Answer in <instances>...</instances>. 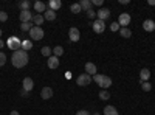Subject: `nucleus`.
Returning a JSON list of instances; mask_svg holds the SVG:
<instances>
[{"mask_svg": "<svg viewBox=\"0 0 155 115\" xmlns=\"http://www.w3.org/2000/svg\"><path fill=\"white\" fill-rule=\"evenodd\" d=\"M11 62L12 66H14L16 69H22L28 64V52H25V50H16L14 53H12L11 56Z\"/></svg>", "mask_w": 155, "mask_h": 115, "instance_id": "1", "label": "nucleus"}, {"mask_svg": "<svg viewBox=\"0 0 155 115\" xmlns=\"http://www.w3.org/2000/svg\"><path fill=\"white\" fill-rule=\"evenodd\" d=\"M93 79H95V83H98V86L101 87V90H107V89L112 86V78L110 76H107V75H95L93 76Z\"/></svg>", "mask_w": 155, "mask_h": 115, "instance_id": "2", "label": "nucleus"}, {"mask_svg": "<svg viewBox=\"0 0 155 115\" xmlns=\"http://www.w3.org/2000/svg\"><path fill=\"white\" fill-rule=\"evenodd\" d=\"M6 47L9 50H14V52H16V50H20L22 48V41L19 39L17 36H11L9 39L6 41Z\"/></svg>", "mask_w": 155, "mask_h": 115, "instance_id": "3", "label": "nucleus"}, {"mask_svg": "<svg viewBox=\"0 0 155 115\" xmlns=\"http://www.w3.org/2000/svg\"><path fill=\"white\" fill-rule=\"evenodd\" d=\"M30 37L33 41H41V39H44V30H42V27H33L31 30H30Z\"/></svg>", "mask_w": 155, "mask_h": 115, "instance_id": "4", "label": "nucleus"}, {"mask_svg": "<svg viewBox=\"0 0 155 115\" xmlns=\"http://www.w3.org/2000/svg\"><path fill=\"white\" fill-rule=\"evenodd\" d=\"M92 76L90 75H87V73H82V75H79L78 76V79H76V83H78V86H81V87H85V86H88L90 83H92Z\"/></svg>", "mask_w": 155, "mask_h": 115, "instance_id": "5", "label": "nucleus"}, {"mask_svg": "<svg viewBox=\"0 0 155 115\" xmlns=\"http://www.w3.org/2000/svg\"><path fill=\"white\" fill-rule=\"evenodd\" d=\"M130 20H132V17H130V14H127V12H121L120 17H118V23H120L121 28H127V25L130 23Z\"/></svg>", "mask_w": 155, "mask_h": 115, "instance_id": "6", "label": "nucleus"}, {"mask_svg": "<svg viewBox=\"0 0 155 115\" xmlns=\"http://www.w3.org/2000/svg\"><path fill=\"white\" fill-rule=\"evenodd\" d=\"M110 9L109 8H101V9H98L96 11V17L99 19V20H102V22H106V19H109L110 17Z\"/></svg>", "mask_w": 155, "mask_h": 115, "instance_id": "7", "label": "nucleus"}, {"mask_svg": "<svg viewBox=\"0 0 155 115\" xmlns=\"http://www.w3.org/2000/svg\"><path fill=\"white\" fill-rule=\"evenodd\" d=\"M92 28H93L95 33L101 34V33H104V30H106V23L102 22V20H99V19H96V20L93 22V25H92Z\"/></svg>", "mask_w": 155, "mask_h": 115, "instance_id": "8", "label": "nucleus"}, {"mask_svg": "<svg viewBox=\"0 0 155 115\" xmlns=\"http://www.w3.org/2000/svg\"><path fill=\"white\" fill-rule=\"evenodd\" d=\"M68 37H70V41H71V42H78V41L81 39V33H79V30L74 28V27H71V28L68 30Z\"/></svg>", "mask_w": 155, "mask_h": 115, "instance_id": "9", "label": "nucleus"}, {"mask_svg": "<svg viewBox=\"0 0 155 115\" xmlns=\"http://www.w3.org/2000/svg\"><path fill=\"white\" fill-rule=\"evenodd\" d=\"M33 17H34L33 12H30V11H20V16H19L22 23H30L33 20Z\"/></svg>", "mask_w": 155, "mask_h": 115, "instance_id": "10", "label": "nucleus"}, {"mask_svg": "<svg viewBox=\"0 0 155 115\" xmlns=\"http://www.w3.org/2000/svg\"><path fill=\"white\" fill-rule=\"evenodd\" d=\"M22 87H23V90L25 92H31L33 89H34V81L31 78H23V83H22Z\"/></svg>", "mask_w": 155, "mask_h": 115, "instance_id": "11", "label": "nucleus"}, {"mask_svg": "<svg viewBox=\"0 0 155 115\" xmlns=\"http://www.w3.org/2000/svg\"><path fill=\"white\" fill-rule=\"evenodd\" d=\"M47 66H48V69H51V70L58 69V67H59V58H56V56L51 55V56L48 58V61H47Z\"/></svg>", "mask_w": 155, "mask_h": 115, "instance_id": "12", "label": "nucleus"}, {"mask_svg": "<svg viewBox=\"0 0 155 115\" xmlns=\"http://www.w3.org/2000/svg\"><path fill=\"white\" fill-rule=\"evenodd\" d=\"M150 78V70L149 69H141L140 70V84L141 83H147Z\"/></svg>", "mask_w": 155, "mask_h": 115, "instance_id": "13", "label": "nucleus"}, {"mask_svg": "<svg viewBox=\"0 0 155 115\" xmlns=\"http://www.w3.org/2000/svg\"><path fill=\"white\" fill-rule=\"evenodd\" d=\"M96 72H98V69H96V66L93 62H85V73L87 75H90V76H95L96 75Z\"/></svg>", "mask_w": 155, "mask_h": 115, "instance_id": "14", "label": "nucleus"}, {"mask_svg": "<svg viewBox=\"0 0 155 115\" xmlns=\"http://www.w3.org/2000/svg\"><path fill=\"white\" fill-rule=\"evenodd\" d=\"M143 28H144V31H149V33L155 31V20H150V19L144 20L143 22Z\"/></svg>", "mask_w": 155, "mask_h": 115, "instance_id": "15", "label": "nucleus"}, {"mask_svg": "<svg viewBox=\"0 0 155 115\" xmlns=\"http://www.w3.org/2000/svg\"><path fill=\"white\" fill-rule=\"evenodd\" d=\"M51 96H53V89L51 87H44L41 90V98L42 100H50Z\"/></svg>", "mask_w": 155, "mask_h": 115, "instance_id": "16", "label": "nucleus"}, {"mask_svg": "<svg viewBox=\"0 0 155 115\" xmlns=\"http://www.w3.org/2000/svg\"><path fill=\"white\" fill-rule=\"evenodd\" d=\"M48 6H50L51 11H58V9L62 6V2H61V0H50V2H48Z\"/></svg>", "mask_w": 155, "mask_h": 115, "instance_id": "17", "label": "nucleus"}, {"mask_svg": "<svg viewBox=\"0 0 155 115\" xmlns=\"http://www.w3.org/2000/svg\"><path fill=\"white\" fill-rule=\"evenodd\" d=\"M44 14H34V17H33V25L34 27H41V25L44 23Z\"/></svg>", "mask_w": 155, "mask_h": 115, "instance_id": "18", "label": "nucleus"}, {"mask_svg": "<svg viewBox=\"0 0 155 115\" xmlns=\"http://www.w3.org/2000/svg\"><path fill=\"white\" fill-rule=\"evenodd\" d=\"M44 19L45 20H50V22H53L56 19V11H51V9H47L44 12Z\"/></svg>", "mask_w": 155, "mask_h": 115, "instance_id": "19", "label": "nucleus"}, {"mask_svg": "<svg viewBox=\"0 0 155 115\" xmlns=\"http://www.w3.org/2000/svg\"><path fill=\"white\" fill-rule=\"evenodd\" d=\"M34 9H36L37 14H41V12H45L47 11V5L44 2H36L34 3Z\"/></svg>", "mask_w": 155, "mask_h": 115, "instance_id": "20", "label": "nucleus"}, {"mask_svg": "<svg viewBox=\"0 0 155 115\" xmlns=\"http://www.w3.org/2000/svg\"><path fill=\"white\" fill-rule=\"evenodd\" d=\"M104 115H120L115 106H106L104 107Z\"/></svg>", "mask_w": 155, "mask_h": 115, "instance_id": "21", "label": "nucleus"}, {"mask_svg": "<svg viewBox=\"0 0 155 115\" xmlns=\"http://www.w3.org/2000/svg\"><path fill=\"white\" fill-rule=\"evenodd\" d=\"M19 8H20V11H30L31 2H30V0H22V2L19 3Z\"/></svg>", "mask_w": 155, "mask_h": 115, "instance_id": "22", "label": "nucleus"}, {"mask_svg": "<svg viewBox=\"0 0 155 115\" xmlns=\"http://www.w3.org/2000/svg\"><path fill=\"white\" fill-rule=\"evenodd\" d=\"M79 5H81V9H84L85 12L88 9H92V2H90V0H81Z\"/></svg>", "mask_w": 155, "mask_h": 115, "instance_id": "23", "label": "nucleus"}, {"mask_svg": "<svg viewBox=\"0 0 155 115\" xmlns=\"http://www.w3.org/2000/svg\"><path fill=\"white\" fill-rule=\"evenodd\" d=\"M41 53H42L44 56L50 58L51 55H53V48H50V47H47V45H45V47H42V48H41Z\"/></svg>", "mask_w": 155, "mask_h": 115, "instance_id": "24", "label": "nucleus"}, {"mask_svg": "<svg viewBox=\"0 0 155 115\" xmlns=\"http://www.w3.org/2000/svg\"><path fill=\"white\" fill-rule=\"evenodd\" d=\"M33 48V41H28V39H25V41H22V50H31Z\"/></svg>", "mask_w": 155, "mask_h": 115, "instance_id": "25", "label": "nucleus"}, {"mask_svg": "<svg viewBox=\"0 0 155 115\" xmlns=\"http://www.w3.org/2000/svg\"><path fill=\"white\" fill-rule=\"evenodd\" d=\"M62 55H64V48H62L61 45H56V47L53 48V56L59 58V56H62Z\"/></svg>", "mask_w": 155, "mask_h": 115, "instance_id": "26", "label": "nucleus"}, {"mask_svg": "<svg viewBox=\"0 0 155 115\" xmlns=\"http://www.w3.org/2000/svg\"><path fill=\"white\" fill-rule=\"evenodd\" d=\"M120 34H121V37H126V39H129V37L132 36V31L129 30V28H121V30H120Z\"/></svg>", "mask_w": 155, "mask_h": 115, "instance_id": "27", "label": "nucleus"}, {"mask_svg": "<svg viewBox=\"0 0 155 115\" xmlns=\"http://www.w3.org/2000/svg\"><path fill=\"white\" fill-rule=\"evenodd\" d=\"M109 98H110V92H109V90H101V92H99V100L107 101Z\"/></svg>", "mask_w": 155, "mask_h": 115, "instance_id": "28", "label": "nucleus"}, {"mask_svg": "<svg viewBox=\"0 0 155 115\" xmlns=\"http://www.w3.org/2000/svg\"><path fill=\"white\" fill-rule=\"evenodd\" d=\"M70 11L74 12V14H78V12H81L82 9H81V5H79V3H73V5L70 6Z\"/></svg>", "mask_w": 155, "mask_h": 115, "instance_id": "29", "label": "nucleus"}, {"mask_svg": "<svg viewBox=\"0 0 155 115\" xmlns=\"http://www.w3.org/2000/svg\"><path fill=\"white\" fill-rule=\"evenodd\" d=\"M33 27H34V25H33L31 22H30V23H22V25H20V30H22V31H30Z\"/></svg>", "mask_w": 155, "mask_h": 115, "instance_id": "30", "label": "nucleus"}, {"mask_svg": "<svg viewBox=\"0 0 155 115\" xmlns=\"http://www.w3.org/2000/svg\"><path fill=\"white\" fill-rule=\"evenodd\" d=\"M120 30H121V27H120V23H118V22H113V23L110 25V31L115 33V31H120Z\"/></svg>", "mask_w": 155, "mask_h": 115, "instance_id": "31", "label": "nucleus"}, {"mask_svg": "<svg viewBox=\"0 0 155 115\" xmlns=\"http://www.w3.org/2000/svg\"><path fill=\"white\" fill-rule=\"evenodd\" d=\"M141 89H143L144 92H150L152 90V86L149 83H141Z\"/></svg>", "mask_w": 155, "mask_h": 115, "instance_id": "32", "label": "nucleus"}, {"mask_svg": "<svg viewBox=\"0 0 155 115\" xmlns=\"http://www.w3.org/2000/svg\"><path fill=\"white\" fill-rule=\"evenodd\" d=\"M6 64V55L3 52H0V67H3Z\"/></svg>", "mask_w": 155, "mask_h": 115, "instance_id": "33", "label": "nucleus"}, {"mask_svg": "<svg viewBox=\"0 0 155 115\" xmlns=\"http://www.w3.org/2000/svg\"><path fill=\"white\" fill-rule=\"evenodd\" d=\"M8 20V12L0 11V22H6Z\"/></svg>", "mask_w": 155, "mask_h": 115, "instance_id": "34", "label": "nucleus"}, {"mask_svg": "<svg viewBox=\"0 0 155 115\" xmlns=\"http://www.w3.org/2000/svg\"><path fill=\"white\" fill-rule=\"evenodd\" d=\"M87 16H88L90 19H95V17H96V12H95L93 9H88V11H87Z\"/></svg>", "mask_w": 155, "mask_h": 115, "instance_id": "35", "label": "nucleus"}, {"mask_svg": "<svg viewBox=\"0 0 155 115\" xmlns=\"http://www.w3.org/2000/svg\"><path fill=\"white\" fill-rule=\"evenodd\" d=\"M102 2H104V0H92V5H96V6L102 8Z\"/></svg>", "mask_w": 155, "mask_h": 115, "instance_id": "36", "label": "nucleus"}, {"mask_svg": "<svg viewBox=\"0 0 155 115\" xmlns=\"http://www.w3.org/2000/svg\"><path fill=\"white\" fill-rule=\"evenodd\" d=\"M76 115H90V112L82 109V110H78V112H76Z\"/></svg>", "mask_w": 155, "mask_h": 115, "instance_id": "37", "label": "nucleus"}, {"mask_svg": "<svg viewBox=\"0 0 155 115\" xmlns=\"http://www.w3.org/2000/svg\"><path fill=\"white\" fill-rule=\"evenodd\" d=\"M5 47H6V42L0 39V50H2V48H5Z\"/></svg>", "mask_w": 155, "mask_h": 115, "instance_id": "38", "label": "nucleus"}, {"mask_svg": "<svg viewBox=\"0 0 155 115\" xmlns=\"http://www.w3.org/2000/svg\"><path fill=\"white\" fill-rule=\"evenodd\" d=\"M120 3L121 5H129V3H130V0H120Z\"/></svg>", "mask_w": 155, "mask_h": 115, "instance_id": "39", "label": "nucleus"}, {"mask_svg": "<svg viewBox=\"0 0 155 115\" xmlns=\"http://www.w3.org/2000/svg\"><path fill=\"white\" fill-rule=\"evenodd\" d=\"M147 5H150V6H155V0H147Z\"/></svg>", "mask_w": 155, "mask_h": 115, "instance_id": "40", "label": "nucleus"}, {"mask_svg": "<svg viewBox=\"0 0 155 115\" xmlns=\"http://www.w3.org/2000/svg\"><path fill=\"white\" fill-rule=\"evenodd\" d=\"M28 93H30V92H25V90H22V92H20V95H22V96H28Z\"/></svg>", "mask_w": 155, "mask_h": 115, "instance_id": "41", "label": "nucleus"}, {"mask_svg": "<svg viewBox=\"0 0 155 115\" xmlns=\"http://www.w3.org/2000/svg\"><path fill=\"white\" fill-rule=\"evenodd\" d=\"M9 115H20V113H19L17 110H11V112H9Z\"/></svg>", "mask_w": 155, "mask_h": 115, "instance_id": "42", "label": "nucleus"}, {"mask_svg": "<svg viewBox=\"0 0 155 115\" xmlns=\"http://www.w3.org/2000/svg\"><path fill=\"white\" fill-rule=\"evenodd\" d=\"M93 115H99V112H93Z\"/></svg>", "mask_w": 155, "mask_h": 115, "instance_id": "43", "label": "nucleus"}, {"mask_svg": "<svg viewBox=\"0 0 155 115\" xmlns=\"http://www.w3.org/2000/svg\"><path fill=\"white\" fill-rule=\"evenodd\" d=\"M0 37H2V30H0Z\"/></svg>", "mask_w": 155, "mask_h": 115, "instance_id": "44", "label": "nucleus"}, {"mask_svg": "<svg viewBox=\"0 0 155 115\" xmlns=\"http://www.w3.org/2000/svg\"><path fill=\"white\" fill-rule=\"evenodd\" d=\"M0 11H2V9H0Z\"/></svg>", "mask_w": 155, "mask_h": 115, "instance_id": "45", "label": "nucleus"}, {"mask_svg": "<svg viewBox=\"0 0 155 115\" xmlns=\"http://www.w3.org/2000/svg\"><path fill=\"white\" fill-rule=\"evenodd\" d=\"M153 33H155V31H153Z\"/></svg>", "mask_w": 155, "mask_h": 115, "instance_id": "46", "label": "nucleus"}]
</instances>
